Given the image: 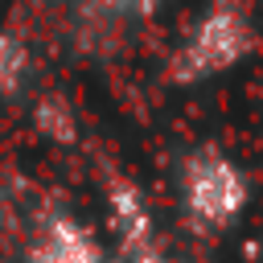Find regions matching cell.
<instances>
[{"instance_id":"6da1fadb","label":"cell","mask_w":263,"mask_h":263,"mask_svg":"<svg viewBox=\"0 0 263 263\" xmlns=\"http://www.w3.org/2000/svg\"><path fill=\"white\" fill-rule=\"evenodd\" d=\"M255 45L251 21L242 16L238 4H214L181 41V49L168 62V82L177 86H197L210 82L226 70H234Z\"/></svg>"},{"instance_id":"7a4b0ae2","label":"cell","mask_w":263,"mask_h":263,"mask_svg":"<svg viewBox=\"0 0 263 263\" xmlns=\"http://www.w3.org/2000/svg\"><path fill=\"white\" fill-rule=\"evenodd\" d=\"M247 177L222 148H197L181 164V205L197 226L222 230L247 210Z\"/></svg>"},{"instance_id":"3957f363","label":"cell","mask_w":263,"mask_h":263,"mask_svg":"<svg viewBox=\"0 0 263 263\" xmlns=\"http://www.w3.org/2000/svg\"><path fill=\"white\" fill-rule=\"evenodd\" d=\"M25 263H111L103 255V247L95 242V234L70 218V214H49L37 230V238L29 242Z\"/></svg>"},{"instance_id":"277c9868","label":"cell","mask_w":263,"mask_h":263,"mask_svg":"<svg viewBox=\"0 0 263 263\" xmlns=\"http://www.w3.org/2000/svg\"><path fill=\"white\" fill-rule=\"evenodd\" d=\"M107 226L115 230L119 251L152 247V210H148L136 181L111 177V185H107Z\"/></svg>"},{"instance_id":"5b68a950","label":"cell","mask_w":263,"mask_h":263,"mask_svg":"<svg viewBox=\"0 0 263 263\" xmlns=\"http://www.w3.org/2000/svg\"><path fill=\"white\" fill-rule=\"evenodd\" d=\"M29 74V45L21 41V33L0 29V99H12L25 86Z\"/></svg>"},{"instance_id":"8992f818","label":"cell","mask_w":263,"mask_h":263,"mask_svg":"<svg viewBox=\"0 0 263 263\" xmlns=\"http://www.w3.org/2000/svg\"><path fill=\"white\" fill-rule=\"evenodd\" d=\"M37 127L49 136V140H58V144H70L74 140V115H70V107L58 99V95H45L41 103H37Z\"/></svg>"},{"instance_id":"52a82bcc","label":"cell","mask_w":263,"mask_h":263,"mask_svg":"<svg viewBox=\"0 0 263 263\" xmlns=\"http://www.w3.org/2000/svg\"><path fill=\"white\" fill-rule=\"evenodd\" d=\"M78 4L103 21H144L156 12L160 0H78Z\"/></svg>"},{"instance_id":"ba28073f","label":"cell","mask_w":263,"mask_h":263,"mask_svg":"<svg viewBox=\"0 0 263 263\" xmlns=\"http://www.w3.org/2000/svg\"><path fill=\"white\" fill-rule=\"evenodd\" d=\"M111 263H164V255H160L156 247H140V251H123V255L111 259Z\"/></svg>"}]
</instances>
